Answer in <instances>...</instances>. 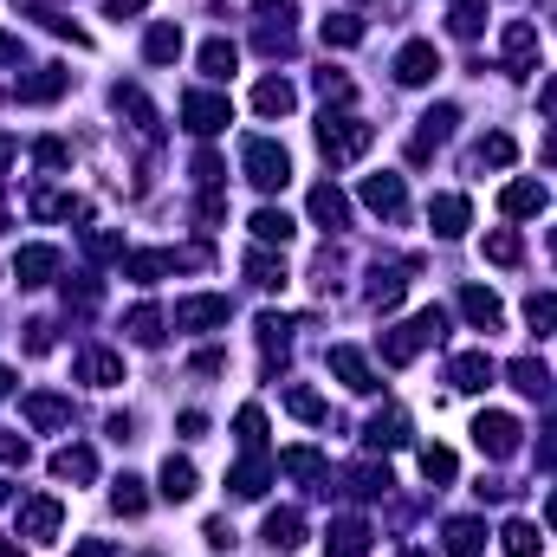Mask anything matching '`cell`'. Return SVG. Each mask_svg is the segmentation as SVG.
Instances as JSON below:
<instances>
[{
    "label": "cell",
    "instance_id": "6da1fadb",
    "mask_svg": "<svg viewBox=\"0 0 557 557\" xmlns=\"http://www.w3.org/2000/svg\"><path fill=\"white\" fill-rule=\"evenodd\" d=\"M441 331H447V311H441V305H428V311H415L409 324H396V331L383 337V357H389V363H409L415 350L441 344Z\"/></svg>",
    "mask_w": 557,
    "mask_h": 557
},
{
    "label": "cell",
    "instance_id": "7a4b0ae2",
    "mask_svg": "<svg viewBox=\"0 0 557 557\" xmlns=\"http://www.w3.org/2000/svg\"><path fill=\"white\" fill-rule=\"evenodd\" d=\"M370 143H376V130L363 124V117H324V124H318V149H324V162H357Z\"/></svg>",
    "mask_w": 557,
    "mask_h": 557
},
{
    "label": "cell",
    "instance_id": "3957f363",
    "mask_svg": "<svg viewBox=\"0 0 557 557\" xmlns=\"http://www.w3.org/2000/svg\"><path fill=\"white\" fill-rule=\"evenodd\" d=\"M240 156H247V182H253V188H266V195L292 182V156H285L273 137H253L247 149H240Z\"/></svg>",
    "mask_w": 557,
    "mask_h": 557
},
{
    "label": "cell",
    "instance_id": "277c9868",
    "mask_svg": "<svg viewBox=\"0 0 557 557\" xmlns=\"http://www.w3.org/2000/svg\"><path fill=\"white\" fill-rule=\"evenodd\" d=\"M182 117H188V130L214 137V130H227V124H234V104H227L221 91H188V98H182Z\"/></svg>",
    "mask_w": 557,
    "mask_h": 557
},
{
    "label": "cell",
    "instance_id": "5b68a950",
    "mask_svg": "<svg viewBox=\"0 0 557 557\" xmlns=\"http://www.w3.org/2000/svg\"><path fill=\"white\" fill-rule=\"evenodd\" d=\"M473 447H480V454H493V460H512V454H519V421H512V415H480V421H473Z\"/></svg>",
    "mask_w": 557,
    "mask_h": 557
},
{
    "label": "cell",
    "instance_id": "8992f818",
    "mask_svg": "<svg viewBox=\"0 0 557 557\" xmlns=\"http://www.w3.org/2000/svg\"><path fill=\"white\" fill-rule=\"evenodd\" d=\"M499 59H506V72H532L538 65V26L512 20L506 33H499Z\"/></svg>",
    "mask_w": 557,
    "mask_h": 557
},
{
    "label": "cell",
    "instance_id": "52a82bcc",
    "mask_svg": "<svg viewBox=\"0 0 557 557\" xmlns=\"http://www.w3.org/2000/svg\"><path fill=\"white\" fill-rule=\"evenodd\" d=\"M59 525H65L59 499H26L20 506V538H39V545H46V538H59Z\"/></svg>",
    "mask_w": 557,
    "mask_h": 557
},
{
    "label": "cell",
    "instance_id": "ba28073f",
    "mask_svg": "<svg viewBox=\"0 0 557 557\" xmlns=\"http://www.w3.org/2000/svg\"><path fill=\"white\" fill-rule=\"evenodd\" d=\"M214 324H227V298H182L175 305V331H214Z\"/></svg>",
    "mask_w": 557,
    "mask_h": 557
},
{
    "label": "cell",
    "instance_id": "9c48e42d",
    "mask_svg": "<svg viewBox=\"0 0 557 557\" xmlns=\"http://www.w3.org/2000/svg\"><path fill=\"white\" fill-rule=\"evenodd\" d=\"M428 221H434V234H441V240H460V234H467V221H473L467 195H434L428 201Z\"/></svg>",
    "mask_w": 557,
    "mask_h": 557
},
{
    "label": "cell",
    "instance_id": "30bf717a",
    "mask_svg": "<svg viewBox=\"0 0 557 557\" xmlns=\"http://www.w3.org/2000/svg\"><path fill=\"white\" fill-rule=\"evenodd\" d=\"M434 72H441V52H434L428 39H409L402 59H396V78H402V85H428Z\"/></svg>",
    "mask_w": 557,
    "mask_h": 557
},
{
    "label": "cell",
    "instance_id": "8fae6325",
    "mask_svg": "<svg viewBox=\"0 0 557 557\" xmlns=\"http://www.w3.org/2000/svg\"><path fill=\"white\" fill-rule=\"evenodd\" d=\"M331 376H344V389H357V396H370V389H376L370 357H363V350H350V344L331 350Z\"/></svg>",
    "mask_w": 557,
    "mask_h": 557
},
{
    "label": "cell",
    "instance_id": "7c38bea8",
    "mask_svg": "<svg viewBox=\"0 0 557 557\" xmlns=\"http://www.w3.org/2000/svg\"><path fill=\"white\" fill-rule=\"evenodd\" d=\"M499 208H506L512 221H525V214H545V208H551V195H545V182H506Z\"/></svg>",
    "mask_w": 557,
    "mask_h": 557
},
{
    "label": "cell",
    "instance_id": "4fadbf2b",
    "mask_svg": "<svg viewBox=\"0 0 557 557\" xmlns=\"http://www.w3.org/2000/svg\"><path fill=\"white\" fill-rule=\"evenodd\" d=\"M52 273H59V253H52V247H20V253H13V279H20V285H46Z\"/></svg>",
    "mask_w": 557,
    "mask_h": 557
},
{
    "label": "cell",
    "instance_id": "5bb4252c",
    "mask_svg": "<svg viewBox=\"0 0 557 557\" xmlns=\"http://www.w3.org/2000/svg\"><path fill=\"white\" fill-rule=\"evenodd\" d=\"M324 551H331V557H363V551H370V525H363V519H337L331 532H324Z\"/></svg>",
    "mask_w": 557,
    "mask_h": 557
},
{
    "label": "cell",
    "instance_id": "9a60e30c",
    "mask_svg": "<svg viewBox=\"0 0 557 557\" xmlns=\"http://www.w3.org/2000/svg\"><path fill=\"white\" fill-rule=\"evenodd\" d=\"M78 376H85L91 389H111V383H124V357H117V350H85V357H78Z\"/></svg>",
    "mask_w": 557,
    "mask_h": 557
},
{
    "label": "cell",
    "instance_id": "2e32d148",
    "mask_svg": "<svg viewBox=\"0 0 557 557\" xmlns=\"http://www.w3.org/2000/svg\"><path fill=\"white\" fill-rule=\"evenodd\" d=\"M402 201H409L402 175H370V182H363V208H376V214H402Z\"/></svg>",
    "mask_w": 557,
    "mask_h": 557
},
{
    "label": "cell",
    "instance_id": "e0dca14e",
    "mask_svg": "<svg viewBox=\"0 0 557 557\" xmlns=\"http://www.w3.org/2000/svg\"><path fill=\"white\" fill-rule=\"evenodd\" d=\"M311 221H318V227H344V221H350L344 188H331V182H318V188H311Z\"/></svg>",
    "mask_w": 557,
    "mask_h": 557
},
{
    "label": "cell",
    "instance_id": "ac0fdd59",
    "mask_svg": "<svg viewBox=\"0 0 557 557\" xmlns=\"http://www.w3.org/2000/svg\"><path fill=\"white\" fill-rule=\"evenodd\" d=\"M143 52H149V65H175V59H182V26L156 20V26H149V39H143Z\"/></svg>",
    "mask_w": 557,
    "mask_h": 557
},
{
    "label": "cell",
    "instance_id": "d6986e66",
    "mask_svg": "<svg viewBox=\"0 0 557 557\" xmlns=\"http://www.w3.org/2000/svg\"><path fill=\"white\" fill-rule=\"evenodd\" d=\"M292 234H298V221L285 208H260V214H253V240H260V247H285Z\"/></svg>",
    "mask_w": 557,
    "mask_h": 557
},
{
    "label": "cell",
    "instance_id": "ffe728a7",
    "mask_svg": "<svg viewBox=\"0 0 557 557\" xmlns=\"http://www.w3.org/2000/svg\"><path fill=\"white\" fill-rule=\"evenodd\" d=\"M292 104H298V91L285 85V78H260V91H253V111L260 117H285Z\"/></svg>",
    "mask_w": 557,
    "mask_h": 557
},
{
    "label": "cell",
    "instance_id": "44dd1931",
    "mask_svg": "<svg viewBox=\"0 0 557 557\" xmlns=\"http://www.w3.org/2000/svg\"><path fill=\"white\" fill-rule=\"evenodd\" d=\"M441 545L454 551V557H480V551H486V525H480V519H454Z\"/></svg>",
    "mask_w": 557,
    "mask_h": 557
},
{
    "label": "cell",
    "instance_id": "7402d4cb",
    "mask_svg": "<svg viewBox=\"0 0 557 557\" xmlns=\"http://www.w3.org/2000/svg\"><path fill=\"white\" fill-rule=\"evenodd\" d=\"M195 486H201V473L188 467V460H162V499H195Z\"/></svg>",
    "mask_w": 557,
    "mask_h": 557
},
{
    "label": "cell",
    "instance_id": "603a6c76",
    "mask_svg": "<svg viewBox=\"0 0 557 557\" xmlns=\"http://www.w3.org/2000/svg\"><path fill=\"white\" fill-rule=\"evenodd\" d=\"M460 311H467L480 331H499V298L486 292V285H467V292H460Z\"/></svg>",
    "mask_w": 557,
    "mask_h": 557
},
{
    "label": "cell",
    "instance_id": "cb8c5ba5",
    "mask_svg": "<svg viewBox=\"0 0 557 557\" xmlns=\"http://www.w3.org/2000/svg\"><path fill=\"white\" fill-rule=\"evenodd\" d=\"M363 441H370L376 454H383V447H402V441H409V421H402L396 409H383V415L370 421V428H363Z\"/></svg>",
    "mask_w": 557,
    "mask_h": 557
},
{
    "label": "cell",
    "instance_id": "d4e9b609",
    "mask_svg": "<svg viewBox=\"0 0 557 557\" xmlns=\"http://www.w3.org/2000/svg\"><path fill=\"white\" fill-rule=\"evenodd\" d=\"M486 383H493V357H486V350L454 357V389H486Z\"/></svg>",
    "mask_w": 557,
    "mask_h": 557
},
{
    "label": "cell",
    "instance_id": "484cf974",
    "mask_svg": "<svg viewBox=\"0 0 557 557\" xmlns=\"http://www.w3.org/2000/svg\"><path fill=\"white\" fill-rule=\"evenodd\" d=\"M26 421H33V428H65V421H72V402H59V396H26Z\"/></svg>",
    "mask_w": 557,
    "mask_h": 557
},
{
    "label": "cell",
    "instance_id": "4316f807",
    "mask_svg": "<svg viewBox=\"0 0 557 557\" xmlns=\"http://www.w3.org/2000/svg\"><path fill=\"white\" fill-rule=\"evenodd\" d=\"M52 473H59V480H91L98 460H91V447H59V454H52Z\"/></svg>",
    "mask_w": 557,
    "mask_h": 557
},
{
    "label": "cell",
    "instance_id": "83f0119b",
    "mask_svg": "<svg viewBox=\"0 0 557 557\" xmlns=\"http://www.w3.org/2000/svg\"><path fill=\"white\" fill-rule=\"evenodd\" d=\"M506 376L525 389V396H545V389H551V370H545L538 357H512V370H506Z\"/></svg>",
    "mask_w": 557,
    "mask_h": 557
},
{
    "label": "cell",
    "instance_id": "f1b7e54d",
    "mask_svg": "<svg viewBox=\"0 0 557 557\" xmlns=\"http://www.w3.org/2000/svg\"><path fill=\"white\" fill-rule=\"evenodd\" d=\"M247 273H253V285H266V292H285V260H273V253H247Z\"/></svg>",
    "mask_w": 557,
    "mask_h": 557
},
{
    "label": "cell",
    "instance_id": "f546056e",
    "mask_svg": "<svg viewBox=\"0 0 557 557\" xmlns=\"http://www.w3.org/2000/svg\"><path fill=\"white\" fill-rule=\"evenodd\" d=\"M298 532H305V519H298L292 506H285V512H266V538H273L279 551H292V545H298Z\"/></svg>",
    "mask_w": 557,
    "mask_h": 557
},
{
    "label": "cell",
    "instance_id": "4dcf8cb0",
    "mask_svg": "<svg viewBox=\"0 0 557 557\" xmlns=\"http://www.w3.org/2000/svg\"><path fill=\"white\" fill-rule=\"evenodd\" d=\"M538 545H545V538H538L532 519H512L506 525V557H538Z\"/></svg>",
    "mask_w": 557,
    "mask_h": 557
},
{
    "label": "cell",
    "instance_id": "1f68e13d",
    "mask_svg": "<svg viewBox=\"0 0 557 557\" xmlns=\"http://www.w3.org/2000/svg\"><path fill=\"white\" fill-rule=\"evenodd\" d=\"M234 65H240V52L227 46V39H208V46H201V72H208V78H227Z\"/></svg>",
    "mask_w": 557,
    "mask_h": 557
},
{
    "label": "cell",
    "instance_id": "d6a6232c",
    "mask_svg": "<svg viewBox=\"0 0 557 557\" xmlns=\"http://www.w3.org/2000/svg\"><path fill=\"white\" fill-rule=\"evenodd\" d=\"M519 253H525V240L512 234V227H499V234H486V260H493V266H519Z\"/></svg>",
    "mask_w": 557,
    "mask_h": 557
},
{
    "label": "cell",
    "instance_id": "836d02e7",
    "mask_svg": "<svg viewBox=\"0 0 557 557\" xmlns=\"http://www.w3.org/2000/svg\"><path fill=\"white\" fill-rule=\"evenodd\" d=\"M124 273L137 279V285H156L162 273H169V253H130V260H124Z\"/></svg>",
    "mask_w": 557,
    "mask_h": 557
},
{
    "label": "cell",
    "instance_id": "e575fe53",
    "mask_svg": "<svg viewBox=\"0 0 557 557\" xmlns=\"http://www.w3.org/2000/svg\"><path fill=\"white\" fill-rule=\"evenodd\" d=\"M130 337H137V344H162V311L156 305H137L130 311V324H124Z\"/></svg>",
    "mask_w": 557,
    "mask_h": 557
},
{
    "label": "cell",
    "instance_id": "d590c367",
    "mask_svg": "<svg viewBox=\"0 0 557 557\" xmlns=\"http://www.w3.org/2000/svg\"><path fill=\"white\" fill-rule=\"evenodd\" d=\"M525 324H532V331H557V292H532V298H525Z\"/></svg>",
    "mask_w": 557,
    "mask_h": 557
},
{
    "label": "cell",
    "instance_id": "8d00e7d4",
    "mask_svg": "<svg viewBox=\"0 0 557 557\" xmlns=\"http://www.w3.org/2000/svg\"><path fill=\"white\" fill-rule=\"evenodd\" d=\"M279 467L292 473V480H318V473H324V460L311 454V447H285V454H279Z\"/></svg>",
    "mask_w": 557,
    "mask_h": 557
},
{
    "label": "cell",
    "instance_id": "74e56055",
    "mask_svg": "<svg viewBox=\"0 0 557 557\" xmlns=\"http://www.w3.org/2000/svg\"><path fill=\"white\" fill-rule=\"evenodd\" d=\"M266 473H273V467H266V460H247V467H240V473H234V480H227V486H234L240 499H260V493H266Z\"/></svg>",
    "mask_w": 557,
    "mask_h": 557
},
{
    "label": "cell",
    "instance_id": "f35d334b",
    "mask_svg": "<svg viewBox=\"0 0 557 557\" xmlns=\"http://www.w3.org/2000/svg\"><path fill=\"white\" fill-rule=\"evenodd\" d=\"M111 506H117V512H124V519H137V512L149 506V499H143V480H130V473H124V480H117V486H111Z\"/></svg>",
    "mask_w": 557,
    "mask_h": 557
},
{
    "label": "cell",
    "instance_id": "ab89813d",
    "mask_svg": "<svg viewBox=\"0 0 557 557\" xmlns=\"http://www.w3.org/2000/svg\"><path fill=\"white\" fill-rule=\"evenodd\" d=\"M454 447H421V473H428V480H454Z\"/></svg>",
    "mask_w": 557,
    "mask_h": 557
},
{
    "label": "cell",
    "instance_id": "60d3db41",
    "mask_svg": "<svg viewBox=\"0 0 557 557\" xmlns=\"http://www.w3.org/2000/svg\"><path fill=\"white\" fill-rule=\"evenodd\" d=\"M59 91H65V72H59V65H46V72H39V78H33V85H26V91H20V98H33V104H46V98H59Z\"/></svg>",
    "mask_w": 557,
    "mask_h": 557
},
{
    "label": "cell",
    "instance_id": "b9f144b4",
    "mask_svg": "<svg viewBox=\"0 0 557 557\" xmlns=\"http://www.w3.org/2000/svg\"><path fill=\"white\" fill-rule=\"evenodd\" d=\"M285 409L298 421H324V396H311V389H285Z\"/></svg>",
    "mask_w": 557,
    "mask_h": 557
},
{
    "label": "cell",
    "instance_id": "7bdbcfd3",
    "mask_svg": "<svg viewBox=\"0 0 557 557\" xmlns=\"http://www.w3.org/2000/svg\"><path fill=\"white\" fill-rule=\"evenodd\" d=\"M234 428H240V447H253V454H260V441H266V415H260V409H240Z\"/></svg>",
    "mask_w": 557,
    "mask_h": 557
},
{
    "label": "cell",
    "instance_id": "ee69618b",
    "mask_svg": "<svg viewBox=\"0 0 557 557\" xmlns=\"http://www.w3.org/2000/svg\"><path fill=\"white\" fill-rule=\"evenodd\" d=\"M318 91H324V104H350L357 98V85H350L344 72H318Z\"/></svg>",
    "mask_w": 557,
    "mask_h": 557
},
{
    "label": "cell",
    "instance_id": "f6af8a7d",
    "mask_svg": "<svg viewBox=\"0 0 557 557\" xmlns=\"http://www.w3.org/2000/svg\"><path fill=\"white\" fill-rule=\"evenodd\" d=\"M324 39H331V46H357V39H363V26L350 20V13H337V20H324Z\"/></svg>",
    "mask_w": 557,
    "mask_h": 557
},
{
    "label": "cell",
    "instance_id": "bcb514c9",
    "mask_svg": "<svg viewBox=\"0 0 557 557\" xmlns=\"http://www.w3.org/2000/svg\"><path fill=\"white\" fill-rule=\"evenodd\" d=\"M512 156H519V143H512V137H486L480 143V162H493V169H506Z\"/></svg>",
    "mask_w": 557,
    "mask_h": 557
},
{
    "label": "cell",
    "instance_id": "7dc6e473",
    "mask_svg": "<svg viewBox=\"0 0 557 557\" xmlns=\"http://www.w3.org/2000/svg\"><path fill=\"white\" fill-rule=\"evenodd\" d=\"M370 305H402V279H396V273H376V285H370Z\"/></svg>",
    "mask_w": 557,
    "mask_h": 557
},
{
    "label": "cell",
    "instance_id": "c3c4849f",
    "mask_svg": "<svg viewBox=\"0 0 557 557\" xmlns=\"http://www.w3.org/2000/svg\"><path fill=\"white\" fill-rule=\"evenodd\" d=\"M454 33H460V39L480 33V0H460V7H454Z\"/></svg>",
    "mask_w": 557,
    "mask_h": 557
},
{
    "label": "cell",
    "instance_id": "681fc988",
    "mask_svg": "<svg viewBox=\"0 0 557 557\" xmlns=\"http://www.w3.org/2000/svg\"><path fill=\"white\" fill-rule=\"evenodd\" d=\"M0 467H26V441L0 428Z\"/></svg>",
    "mask_w": 557,
    "mask_h": 557
},
{
    "label": "cell",
    "instance_id": "f907efd6",
    "mask_svg": "<svg viewBox=\"0 0 557 557\" xmlns=\"http://www.w3.org/2000/svg\"><path fill=\"white\" fill-rule=\"evenodd\" d=\"M65 156H72V149H65L59 137H46V143H39V162H46V169H65Z\"/></svg>",
    "mask_w": 557,
    "mask_h": 557
},
{
    "label": "cell",
    "instance_id": "816d5d0a",
    "mask_svg": "<svg viewBox=\"0 0 557 557\" xmlns=\"http://www.w3.org/2000/svg\"><path fill=\"white\" fill-rule=\"evenodd\" d=\"M195 175H201V182H208V188H214V182H227V169H221V156H201V162H195Z\"/></svg>",
    "mask_w": 557,
    "mask_h": 557
},
{
    "label": "cell",
    "instance_id": "f5cc1de1",
    "mask_svg": "<svg viewBox=\"0 0 557 557\" xmlns=\"http://www.w3.org/2000/svg\"><path fill=\"white\" fill-rule=\"evenodd\" d=\"M0 65H20V39L13 33H0Z\"/></svg>",
    "mask_w": 557,
    "mask_h": 557
},
{
    "label": "cell",
    "instance_id": "db71d44e",
    "mask_svg": "<svg viewBox=\"0 0 557 557\" xmlns=\"http://www.w3.org/2000/svg\"><path fill=\"white\" fill-rule=\"evenodd\" d=\"M104 7H111V13H117V20H124V13H143V7H149V0H104Z\"/></svg>",
    "mask_w": 557,
    "mask_h": 557
},
{
    "label": "cell",
    "instance_id": "11a10c76",
    "mask_svg": "<svg viewBox=\"0 0 557 557\" xmlns=\"http://www.w3.org/2000/svg\"><path fill=\"white\" fill-rule=\"evenodd\" d=\"M538 111H551V117H557V78H551L545 91H538Z\"/></svg>",
    "mask_w": 557,
    "mask_h": 557
},
{
    "label": "cell",
    "instance_id": "9f6ffc18",
    "mask_svg": "<svg viewBox=\"0 0 557 557\" xmlns=\"http://www.w3.org/2000/svg\"><path fill=\"white\" fill-rule=\"evenodd\" d=\"M72 557H111V545H78Z\"/></svg>",
    "mask_w": 557,
    "mask_h": 557
},
{
    "label": "cell",
    "instance_id": "6f0895ef",
    "mask_svg": "<svg viewBox=\"0 0 557 557\" xmlns=\"http://www.w3.org/2000/svg\"><path fill=\"white\" fill-rule=\"evenodd\" d=\"M7 162H13V137H0V169H7Z\"/></svg>",
    "mask_w": 557,
    "mask_h": 557
},
{
    "label": "cell",
    "instance_id": "680465c9",
    "mask_svg": "<svg viewBox=\"0 0 557 557\" xmlns=\"http://www.w3.org/2000/svg\"><path fill=\"white\" fill-rule=\"evenodd\" d=\"M545 525H551V532H557V493H551V506H545Z\"/></svg>",
    "mask_w": 557,
    "mask_h": 557
},
{
    "label": "cell",
    "instance_id": "91938a15",
    "mask_svg": "<svg viewBox=\"0 0 557 557\" xmlns=\"http://www.w3.org/2000/svg\"><path fill=\"white\" fill-rule=\"evenodd\" d=\"M0 557H20V545H13V538H0Z\"/></svg>",
    "mask_w": 557,
    "mask_h": 557
},
{
    "label": "cell",
    "instance_id": "94428289",
    "mask_svg": "<svg viewBox=\"0 0 557 557\" xmlns=\"http://www.w3.org/2000/svg\"><path fill=\"white\" fill-rule=\"evenodd\" d=\"M7 389H13V376H7V370H0V396H7Z\"/></svg>",
    "mask_w": 557,
    "mask_h": 557
},
{
    "label": "cell",
    "instance_id": "6125c7cd",
    "mask_svg": "<svg viewBox=\"0 0 557 557\" xmlns=\"http://www.w3.org/2000/svg\"><path fill=\"white\" fill-rule=\"evenodd\" d=\"M545 156H551V162H557V137H551V143H545Z\"/></svg>",
    "mask_w": 557,
    "mask_h": 557
},
{
    "label": "cell",
    "instance_id": "be15d7a7",
    "mask_svg": "<svg viewBox=\"0 0 557 557\" xmlns=\"http://www.w3.org/2000/svg\"><path fill=\"white\" fill-rule=\"evenodd\" d=\"M0 499H7V480H0Z\"/></svg>",
    "mask_w": 557,
    "mask_h": 557
},
{
    "label": "cell",
    "instance_id": "e7e4bbea",
    "mask_svg": "<svg viewBox=\"0 0 557 557\" xmlns=\"http://www.w3.org/2000/svg\"><path fill=\"white\" fill-rule=\"evenodd\" d=\"M551 253H557V234H551Z\"/></svg>",
    "mask_w": 557,
    "mask_h": 557
}]
</instances>
